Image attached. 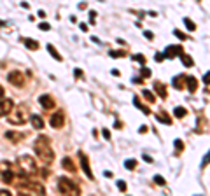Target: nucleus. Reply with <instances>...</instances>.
I'll use <instances>...</instances> for the list:
<instances>
[{
	"label": "nucleus",
	"mask_w": 210,
	"mask_h": 196,
	"mask_svg": "<svg viewBox=\"0 0 210 196\" xmlns=\"http://www.w3.org/2000/svg\"><path fill=\"white\" fill-rule=\"evenodd\" d=\"M95 18H97V12L91 11V12H89V19H91V23H95Z\"/></svg>",
	"instance_id": "nucleus-37"
},
{
	"label": "nucleus",
	"mask_w": 210,
	"mask_h": 196,
	"mask_svg": "<svg viewBox=\"0 0 210 196\" xmlns=\"http://www.w3.org/2000/svg\"><path fill=\"white\" fill-rule=\"evenodd\" d=\"M174 33H175V35L179 37V39H182V41H186V39H187V37L184 35V33H182V32H179V30H174Z\"/></svg>",
	"instance_id": "nucleus-33"
},
{
	"label": "nucleus",
	"mask_w": 210,
	"mask_h": 196,
	"mask_svg": "<svg viewBox=\"0 0 210 196\" xmlns=\"http://www.w3.org/2000/svg\"><path fill=\"white\" fill-rule=\"evenodd\" d=\"M179 58L182 60V63H184L186 67H193V65H194L193 58H191L189 54H186V53H180V54H179Z\"/></svg>",
	"instance_id": "nucleus-17"
},
{
	"label": "nucleus",
	"mask_w": 210,
	"mask_h": 196,
	"mask_svg": "<svg viewBox=\"0 0 210 196\" xmlns=\"http://www.w3.org/2000/svg\"><path fill=\"white\" fill-rule=\"evenodd\" d=\"M79 159H81V166L82 170H84L86 177L91 180H95V175H93V172H91V168H89V163H88V156L84 154V152H79Z\"/></svg>",
	"instance_id": "nucleus-5"
},
{
	"label": "nucleus",
	"mask_w": 210,
	"mask_h": 196,
	"mask_svg": "<svg viewBox=\"0 0 210 196\" xmlns=\"http://www.w3.org/2000/svg\"><path fill=\"white\" fill-rule=\"evenodd\" d=\"M110 56L112 58H121V56H124V51H110Z\"/></svg>",
	"instance_id": "nucleus-30"
},
{
	"label": "nucleus",
	"mask_w": 210,
	"mask_h": 196,
	"mask_svg": "<svg viewBox=\"0 0 210 196\" xmlns=\"http://www.w3.org/2000/svg\"><path fill=\"white\" fill-rule=\"evenodd\" d=\"M9 82H12L14 86H23L25 84V75L19 72V70H14V72H11L7 75Z\"/></svg>",
	"instance_id": "nucleus-7"
},
{
	"label": "nucleus",
	"mask_w": 210,
	"mask_h": 196,
	"mask_svg": "<svg viewBox=\"0 0 210 196\" xmlns=\"http://www.w3.org/2000/svg\"><path fill=\"white\" fill-rule=\"evenodd\" d=\"M12 107H14L12 100H0V117H4V116L11 114Z\"/></svg>",
	"instance_id": "nucleus-9"
},
{
	"label": "nucleus",
	"mask_w": 210,
	"mask_h": 196,
	"mask_svg": "<svg viewBox=\"0 0 210 196\" xmlns=\"http://www.w3.org/2000/svg\"><path fill=\"white\" fill-rule=\"evenodd\" d=\"M102 135H103L105 140H110V131L109 130H105V128H103V130H102Z\"/></svg>",
	"instance_id": "nucleus-31"
},
{
	"label": "nucleus",
	"mask_w": 210,
	"mask_h": 196,
	"mask_svg": "<svg viewBox=\"0 0 210 196\" xmlns=\"http://www.w3.org/2000/svg\"><path fill=\"white\" fill-rule=\"evenodd\" d=\"M131 60L138 61V63H144V61H146V58L142 56V54H131Z\"/></svg>",
	"instance_id": "nucleus-28"
},
{
	"label": "nucleus",
	"mask_w": 210,
	"mask_h": 196,
	"mask_svg": "<svg viewBox=\"0 0 210 196\" xmlns=\"http://www.w3.org/2000/svg\"><path fill=\"white\" fill-rule=\"evenodd\" d=\"M47 51H49V53H51V56L54 58V60H56V61H61V60H63V58H61V54L58 53V51H56V47H54V46H52V44H47Z\"/></svg>",
	"instance_id": "nucleus-18"
},
{
	"label": "nucleus",
	"mask_w": 210,
	"mask_h": 196,
	"mask_svg": "<svg viewBox=\"0 0 210 196\" xmlns=\"http://www.w3.org/2000/svg\"><path fill=\"white\" fill-rule=\"evenodd\" d=\"M58 189L63 194H79V186L72 179H67V177H61L58 180Z\"/></svg>",
	"instance_id": "nucleus-3"
},
{
	"label": "nucleus",
	"mask_w": 210,
	"mask_h": 196,
	"mask_svg": "<svg viewBox=\"0 0 210 196\" xmlns=\"http://www.w3.org/2000/svg\"><path fill=\"white\" fill-rule=\"evenodd\" d=\"M142 75H144V77H151V70L149 68H142Z\"/></svg>",
	"instance_id": "nucleus-35"
},
{
	"label": "nucleus",
	"mask_w": 210,
	"mask_h": 196,
	"mask_svg": "<svg viewBox=\"0 0 210 196\" xmlns=\"http://www.w3.org/2000/svg\"><path fill=\"white\" fill-rule=\"evenodd\" d=\"M184 81H186V75H177V77H174V88L175 90H184Z\"/></svg>",
	"instance_id": "nucleus-15"
},
{
	"label": "nucleus",
	"mask_w": 210,
	"mask_h": 196,
	"mask_svg": "<svg viewBox=\"0 0 210 196\" xmlns=\"http://www.w3.org/2000/svg\"><path fill=\"white\" fill-rule=\"evenodd\" d=\"M61 166H63L67 172H70V173H74V172L77 170L75 165H74V161L70 158H63V159H61Z\"/></svg>",
	"instance_id": "nucleus-12"
},
{
	"label": "nucleus",
	"mask_w": 210,
	"mask_h": 196,
	"mask_svg": "<svg viewBox=\"0 0 210 196\" xmlns=\"http://www.w3.org/2000/svg\"><path fill=\"white\" fill-rule=\"evenodd\" d=\"M142 95H144V98H146V100H149L151 103H154V102H156V98H154V95L151 93L149 90H144V91H142Z\"/></svg>",
	"instance_id": "nucleus-24"
},
{
	"label": "nucleus",
	"mask_w": 210,
	"mask_h": 196,
	"mask_svg": "<svg viewBox=\"0 0 210 196\" xmlns=\"http://www.w3.org/2000/svg\"><path fill=\"white\" fill-rule=\"evenodd\" d=\"M117 188L121 189V191H126V184L123 182V180H119V182H117Z\"/></svg>",
	"instance_id": "nucleus-36"
},
{
	"label": "nucleus",
	"mask_w": 210,
	"mask_h": 196,
	"mask_svg": "<svg viewBox=\"0 0 210 196\" xmlns=\"http://www.w3.org/2000/svg\"><path fill=\"white\" fill-rule=\"evenodd\" d=\"M23 42H25V46L28 49H32V51H37V49H39V44H37L35 41H32V39H23Z\"/></svg>",
	"instance_id": "nucleus-22"
},
{
	"label": "nucleus",
	"mask_w": 210,
	"mask_h": 196,
	"mask_svg": "<svg viewBox=\"0 0 210 196\" xmlns=\"http://www.w3.org/2000/svg\"><path fill=\"white\" fill-rule=\"evenodd\" d=\"M124 166L128 168V170H135V166H137V161H135V159H126V161H124Z\"/></svg>",
	"instance_id": "nucleus-25"
},
{
	"label": "nucleus",
	"mask_w": 210,
	"mask_h": 196,
	"mask_svg": "<svg viewBox=\"0 0 210 196\" xmlns=\"http://www.w3.org/2000/svg\"><path fill=\"white\" fill-rule=\"evenodd\" d=\"M174 145H175V149H177V151L179 152H182V151H184V144H182V140H175V142H174Z\"/></svg>",
	"instance_id": "nucleus-27"
},
{
	"label": "nucleus",
	"mask_w": 210,
	"mask_h": 196,
	"mask_svg": "<svg viewBox=\"0 0 210 196\" xmlns=\"http://www.w3.org/2000/svg\"><path fill=\"white\" fill-rule=\"evenodd\" d=\"M5 139H9L11 142H19V140H23V135L18 131H5Z\"/></svg>",
	"instance_id": "nucleus-13"
},
{
	"label": "nucleus",
	"mask_w": 210,
	"mask_h": 196,
	"mask_svg": "<svg viewBox=\"0 0 210 196\" xmlns=\"http://www.w3.org/2000/svg\"><path fill=\"white\" fill-rule=\"evenodd\" d=\"M30 121H32V126L35 128V130H42V128H44V121H42L41 116H32Z\"/></svg>",
	"instance_id": "nucleus-14"
},
{
	"label": "nucleus",
	"mask_w": 210,
	"mask_h": 196,
	"mask_svg": "<svg viewBox=\"0 0 210 196\" xmlns=\"http://www.w3.org/2000/svg\"><path fill=\"white\" fill-rule=\"evenodd\" d=\"M144 159H146V161H149V163H151V161H152V158H151L149 154H144Z\"/></svg>",
	"instance_id": "nucleus-42"
},
{
	"label": "nucleus",
	"mask_w": 210,
	"mask_h": 196,
	"mask_svg": "<svg viewBox=\"0 0 210 196\" xmlns=\"http://www.w3.org/2000/svg\"><path fill=\"white\" fill-rule=\"evenodd\" d=\"M33 147H35V152H37V156H39V159H41L42 163H44V165L52 163V159H54V152H52L51 145H49V139H47V137L41 135V137L35 140Z\"/></svg>",
	"instance_id": "nucleus-1"
},
{
	"label": "nucleus",
	"mask_w": 210,
	"mask_h": 196,
	"mask_svg": "<svg viewBox=\"0 0 210 196\" xmlns=\"http://www.w3.org/2000/svg\"><path fill=\"white\" fill-rule=\"evenodd\" d=\"M133 105H137L138 109H140L142 112H144V114H149V112H151V110H149V107H146V105H144V103H142V102H140V100H138L137 96L133 98Z\"/></svg>",
	"instance_id": "nucleus-21"
},
{
	"label": "nucleus",
	"mask_w": 210,
	"mask_h": 196,
	"mask_svg": "<svg viewBox=\"0 0 210 196\" xmlns=\"http://www.w3.org/2000/svg\"><path fill=\"white\" fill-rule=\"evenodd\" d=\"M81 30H82V32H88V24H86V23H81Z\"/></svg>",
	"instance_id": "nucleus-39"
},
{
	"label": "nucleus",
	"mask_w": 210,
	"mask_h": 196,
	"mask_svg": "<svg viewBox=\"0 0 210 196\" xmlns=\"http://www.w3.org/2000/svg\"><path fill=\"white\" fill-rule=\"evenodd\" d=\"M39 103H41L44 109H47V110L54 107V100H52L49 95H41V96H39Z\"/></svg>",
	"instance_id": "nucleus-10"
},
{
	"label": "nucleus",
	"mask_w": 210,
	"mask_h": 196,
	"mask_svg": "<svg viewBox=\"0 0 210 196\" xmlns=\"http://www.w3.org/2000/svg\"><path fill=\"white\" fill-rule=\"evenodd\" d=\"M154 182H156L158 186H165V179H163L161 175H154Z\"/></svg>",
	"instance_id": "nucleus-29"
},
{
	"label": "nucleus",
	"mask_w": 210,
	"mask_h": 196,
	"mask_svg": "<svg viewBox=\"0 0 210 196\" xmlns=\"http://www.w3.org/2000/svg\"><path fill=\"white\" fill-rule=\"evenodd\" d=\"M138 131H140V133H146V131H147V126H140V130H138Z\"/></svg>",
	"instance_id": "nucleus-43"
},
{
	"label": "nucleus",
	"mask_w": 210,
	"mask_h": 196,
	"mask_svg": "<svg viewBox=\"0 0 210 196\" xmlns=\"http://www.w3.org/2000/svg\"><path fill=\"white\" fill-rule=\"evenodd\" d=\"M11 122L12 124H23L25 121H26V116H25V110L23 109H18L16 110V117H14V116H11Z\"/></svg>",
	"instance_id": "nucleus-11"
},
{
	"label": "nucleus",
	"mask_w": 210,
	"mask_h": 196,
	"mask_svg": "<svg viewBox=\"0 0 210 196\" xmlns=\"http://www.w3.org/2000/svg\"><path fill=\"white\" fill-rule=\"evenodd\" d=\"M18 191L23 193V194H30V193H39V194H44L46 189L42 188L41 184L33 182V180H26V179H25L21 184H18Z\"/></svg>",
	"instance_id": "nucleus-2"
},
{
	"label": "nucleus",
	"mask_w": 210,
	"mask_h": 196,
	"mask_svg": "<svg viewBox=\"0 0 210 196\" xmlns=\"http://www.w3.org/2000/svg\"><path fill=\"white\" fill-rule=\"evenodd\" d=\"M180 53H184V49H182L180 46H168V47L163 51L165 58H175V56H179Z\"/></svg>",
	"instance_id": "nucleus-8"
},
{
	"label": "nucleus",
	"mask_w": 210,
	"mask_h": 196,
	"mask_svg": "<svg viewBox=\"0 0 210 196\" xmlns=\"http://www.w3.org/2000/svg\"><path fill=\"white\" fill-rule=\"evenodd\" d=\"M4 96V88H2V86H0V98Z\"/></svg>",
	"instance_id": "nucleus-45"
},
{
	"label": "nucleus",
	"mask_w": 210,
	"mask_h": 196,
	"mask_svg": "<svg viewBox=\"0 0 210 196\" xmlns=\"http://www.w3.org/2000/svg\"><path fill=\"white\" fill-rule=\"evenodd\" d=\"M65 122V116L61 110H58V112H54V114L51 116V126L54 128V130H60L61 126H63Z\"/></svg>",
	"instance_id": "nucleus-6"
},
{
	"label": "nucleus",
	"mask_w": 210,
	"mask_h": 196,
	"mask_svg": "<svg viewBox=\"0 0 210 196\" xmlns=\"http://www.w3.org/2000/svg\"><path fill=\"white\" fill-rule=\"evenodd\" d=\"M184 23H186L187 30H191V32H194V30H196V24H194L193 21L189 19V18H184Z\"/></svg>",
	"instance_id": "nucleus-26"
},
{
	"label": "nucleus",
	"mask_w": 210,
	"mask_h": 196,
	"mask_svg": "<svg viewBox=\"0 0 210 196\" xmlns=\"http://www.w3.org/2000/svg\"><path fill=\"white\" fill-rule=\"evenodd\" d=\"M74 75H75V77H81V75H82V72H81V70H77V68H75V72H74Z\"/></svg>",
	"instance_id": "nucleus-41"
},
{
	"label": "nucleus",
	"mask_w": 210,
	"mask_h": 196,
	"mask_svg": "<svg viewBox=\"0 0 210 196\" xmlns=\"http://www.w3.org/2000/svg\"><path fill=\"white\" fill-rule=\"evenodd\" d=\"M208 77H210V74L205 72V77H203V81H205V84H208Z\"/></svg>",
	"instance_id": "nucleus-40"
},
{
	"label": "nucleus",
	"mask_w": 210,
	"mask_h": 196,
	"mask_svg": "<svg viewBox=\"0 0 210 196\" xmlns=\"http://www.w3.org/2000/svg\"><path fill=\"white\" fill-rule=\"evenodd\" d=\"M39 16H41V18H46V11H39Z\"/></svg>",
	"instance_id": "nucleus-44"
},
{
	"label": "nucleus",
	"mask_w": 210,
	"mask_h": 196,
	"mask_svg": "<svg viewBox=\"0 0 210 196\" xmlns=\"http://www.w3.org/2000/svg\"><path fill=\"white\" fill-rule=\"evenodd\" d=\"M186 82H187V90L191 91V93H194V91H196V88H198V82H196V79L194 77H187L186 75Z\"/></svg>",
	"instance_id": "nucleus-16"
},
{
	"label": "nucleus",
	"mask_w": 210,
	"mask_h": 196,
	"mask_svg": "<svg viewBox=\"0 0 210 196\" xmlns=\"http://www.w3.org/2000/svg\"><path fill=\"white\" fill-rule=\"evenodd\" d=\"M18 163H19V173H32L35 172V161H33L30 156H23V158L18 159Z\"/></svg>",
	"instance_id": "nucleus-4"
},
{
	"label": "nucleus",
	"mask_w": 210,
	"mask_h": 196,
	"mask_svg": "<svg viewBox=\"0 0 210 196\" xmlns=\"http://www.w3.org/2000/svg\"><path fill=\"white\" fill-rule=\"evenodd\" d=\"M144 35H146L147 39H154V33H152V32H147V30L144 32Z\"/></svg>",
	"instance_id": "nucleus-38"
},
{
	"label": "nucleus",
	"mask_w": 210,
	"mask_h": 196,
	"mask_svg": "<svg viewBox=\"0 0 210 196\" xmlns=\"http://www.w3.org/2000/svg\"><path fill=\"white\" fill-rule=\"evenodd\" d=\"M154 90L158 91V95L161 98H166V88L163 84H159V82H154Z\"/></svg>",
	"instance_id": "nucleus-19"
},
{
	"label": "nucleus",
	"mask_w": 210,
	"mask_h": 196,
	"mask_svg": "<svg viewBox=\"0 0 210 196\" xmlns=\"http://www.w3.org/2000/svg\"><path fill=\"white\" fill-rule=\"evenodd\" d=\"M154 60H156V61H163V60H165V54H163V53H158L156 56H154Z\"/></svg>",
	"instance_id": "nucleus-34"
},
{
	"label": "nucleus",
	"mask_w": 210,
	"mask_h": 196,
	"mask_svg": "<svg viewBox=\"0 0 210 196\" xmlns=\"http://www.w3.org/2000/svg\"><path fill=\"white\" fill-rule=\"evenodd\" d=\"M174 114H175V117H184V116L187 114V110L184 109V107H175Z\"/></svg>",
	"instance_id": "nucleus-23"
},
{
	"label": "nucleus",
	"mask_w": 210,
	"mask_h": 196,
	"mask_svg": "<svg viewBox=\"0 0 210 196\" xmlns=\"http://www.w3.org/2000/svg\"><path fill=\"white\" fill-rule=\"evenodd\" d=\"M156 119H158V121H161V122H165V124H172V119H170L168 114H166V112H163V110L156 116Z\"/></svg>",
	"instance_id": "nucleus-20"
},
{
	"label": "nucleus",
	"mask_w": 210,
	"mask_h": 196,
	"mask_svg": "<svg viewBox=\"0 0 210 196\" xmlns=\"http://www.w3.org/2000/svg\"><path fill=\"white\" fill-rule=\"evenodd\" d=\"M39 28H41V30H42V32H47V30H49V28H51V26H49V24H47V23H41V24H39Z\"/></svg>",
	"instance_id": "nucleus-32"
}]
</instances>
